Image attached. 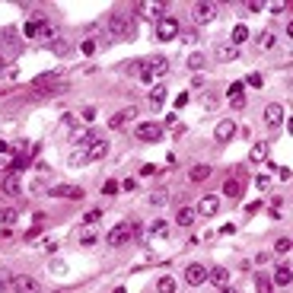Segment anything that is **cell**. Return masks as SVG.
Here are the masks:
<instances>
[{
    "label": "cell",
    "instance_id": "obj_1",
    "mask_svg": "<svg viewBox=\"0 0 293 293\" xmlns=\"http://www.w3.org/2000/svg\"><path fill=\"white\" fill-rule=\"evenodd\" d=\"M134 70L140 74V80H144V83H156V80H162V77L169 74V57H150V61L137 64Z\"/></svg>",
    "mask_w": 293,
    "mask_h": 293
},
{
    "label": "cell",
    "instance_id": "obj_2",
    "mask_svg": "<svg viewBox=\"0 0 293 293\" xmlns=\"http://www.w3.org/2000/svg\"><path fill=\"white\" fill-rule=\"evenodd\" d=\"M137 233H140L137 223H118V226L109 230V245H112V249H121V245H127L137 236Z\"/></svg>",
    "mask_w": 293,
    "mask_h": 293
},
{
    "label": "cell",
    "instance_id": "obj_3",
    "mask_svg": "<svg viewBox=\"0 0 293 293\" xmlns=\"http://www.w3.org/2000/svg\"><path fill=\"white\" fill-rule=\"evenodd\" d=\"M134 134H137V140H144V144H156V140H162L166 127L156 124V121H140V124L134 127Z\"/></svg>",
    "mask_w": 293,
    "mask_h": 293
},
{
    "label": "cell",
    "instance_id": "obj_4",
    "mask_svg": "<svg viewBox=\"0 0 293 293\" xmlns=\"http://www.w3.org/2000/svg\"><path fill=\"white\" fill-rule=\"evenodd\" d=\"M207 268L201 265V262H191L188 268H185V284H188V287H204L207 284Z\"/></svg>",
    "mask_w": 293,
    "mask_h": 293
},
{
    "label": "cell",
    "instance_id": "obj_5",
    "mask_svg": "<svg viewBox=\"0 0 293 293\" xmlns=\"http://www.w3.org/2000/svg\"><path fill=\"white\" fill-rule=\"evenodd\" d=\"M191 16H194V22H214L217 19V4H210V0H201V4H194L191 7Z\"/></svg>",
    "mask_w": 293,
    "mask_h": 293
},
{
    "label": "cell",
    "instance_id": "obj_6",
    "mask_svg": "<svg viewBox=\"0 0 293 293\" xmlns=\"http://www.w3.org/2000/svg\"><path fill=\"white\" fill-rule=\"evenodd\" d=\"M156 39L159 42H172V39H179V22H175L172 16H162L156 22Z\"/></svg>",
    "mask_w": 293,
    "mask_h": 293
},
{
    "label": "cell",
    "instance_id": "obj_7",
    "mask_svg": "<svg viewBox=\"0 0 293 293\" xmlns=\"http://www.w3.org/2000/svg\"><path fill=\"white\" fill-rule=\"evenodd\" d=\"M109 29H112L115 35H131V29H134V19H131V16L115 13V16L109 19Z\"/></svg>",
    "mask_w": 293,
    "mask_h": 293
},
{
    "label": "cell",
    "instance_id": "obj_8",
    "mask_svg": "<svg viewBox=\"0 0 293 293\" xmlns=\"http://www.w3.org/2000/svg\"><path fill=\"white\" fill-rule=\"evenodd\" d=\"M13 290H16V293H39L42 287H39V280H35V277L16 274V277H13Z\"/></svg>",
    "mask_w": 293,
    "mask_h": 293
},
{
    "label": "cell",
    "instance_id": "obj_9",
    "mask_svg": "<svg viewBox=\"0 0 293 293\" xmlns=\"http://www.w3.org/2000/svg\"><path fill=\"white\" fill-rule=\"evenodd\" d=\"M194 210H198L201 217H214L217 210H220V198H217V194H204L201 201H198V207H194Z\"/></svg>",
    "mask_w": 293,
    "mask_h": 293
},
{
    "label": "cell",
    "instance_id": "obj_10",
    "mask_svg": "<svg viewBox=\"0 0 293 293\" xmlns=\"http://www.w3.org/2000/svg\"><path fill=\"white\" fill-rule=\"evenodd\" d=\"M35 42L39 45H51V42H57V29L51 26V22H39V35H35Z\"/></svg>",
    "mask_w": 293,
    "mask_h": 293
},
{
    "label": "cell",
    "instance_id": "obj_11",
    "mask_svg": "<svg viewBox=\"0 0 293 293\" xmlns=\"http://www.w3.org/2000/svg\"><path fill=\"white\" fill-rule=\"evenodd\" d=\"M233 134H236V121H230V118L217 121V131H214V137L220 140V144H226V140H233Z\"/></svg>",
    "mask_w": 293,
    "mask_h": 293
},
{
    "label": "cell",
    "instance_id": "obj_12",
    "mask_svg": "<svg viewBox=\"0 0 293 293\" xmlns=\"http://www.w3.org/2000/svg\"><path fill=\"white\" fill-rule=\"evenodd\" d=\"M271 280H274L277 287H290V284H293V268H290V265H277L274 274H271Z\"/></svg>",
    "mask_w": 293,
    "mask_h": 293
},
{
    "label": "cell",
    "instance_id": "obj_13",
    "mask_svg": "<svg viewBox=\"0 0 293 293\" xmlns=\"http://www.w3.org/2000/svg\"><path fill=\"white\" fill-rule=\"evenodd\" d=\"M105 153H109V140L99 137L96 144H92V147L86 150V159H89V162H96V159H105Z\"/></svg>",
    "mask_w": 293,
    "mask_h": 293
},
{
    "label": "cell",
    "instance_id": "obj_14",
    "mask_svg": "<svg viewBox=\"0 0 293 293\" xmlns=\"http://www.w3.org/2000/svg\"><path fill=\"white\" fill-rule=\"evenodd\" d=\"M134 115H137V109H121L118 115H112V118H109V127H112V131H118V127H124L127 121L134 118Z\"/></svg>",
    "mask_w": 293,
    "mask_h": 293
},
{
    "label": "cell",
    "instance_id": "obj_15",
    "mask_svg": "<svg viewBox=\"0 0 293 293\" xmlns=\"http://www.w3.org/2000/svg\"><path fill=\"white\" fill-rule=\"evenodd\" d=\"M280 121H284V105H268V109H265V124L277 127Z\"/></svg>",
    "mask_w": 293,
    "mask_h": 293
},
{
    "label": "cell",
    "instance_id": "obj_16",
    "mask_svg": "<svg viewBox=\"0 0 293 293\" xmlns=\"http://www.w3.org/2000/svg\"><path fill=\"white\" fill-rule=\"evenodd\" d=\"M207 280H210V284H214V287L220 290V287H226V284H230V271H226V268H220V265H217V268H210Z\"/></svg>",
    "mask_w": 293,
    "mask_h": 293
},
{
    "label": "cell",
    "instance_id": "obj_17",
    "mask_svg": "<svg viewBox=\"0 0 293 293\" xmlns=\"http://www.w3.org/2000/svg\"><path fill=\"white\" fill-rule=\"evenodd\" d=\"M249 26H245V22H239V26H233V32H230V45H236V48H239V45L242 42H249Z\"/></svg>",
    "mask_w": 293,
    "mask_h": 293
},
{
    "label": "cell",
    "instance_id": "obj_18",
    "mask_svg": "<svg viewBox=\"0 0 293 293\" xmlns=\"http://www.w3.org/2000/svg\"><path fill=\"white\" fill-rule=\"evenodd\" d=\"M150 105H153V109H162V105H166V83H156L150 89Z\"/></svg>",
    "mask_w": 293,
    "mask_h": 293
},
{
    "label": "cell",
    "instance_id": "obj_19",
    "mask_svg": "<svg viewBox=\"0 0 293 293\" xmlns=\"http://www.w3.org/2000/svg\"><path fill=\"white\" fill-rule=\"evenodd\" d=\"M137 13H144V16H159L166 13V4H137Z\"/></svg>",
    "mask_w": 293,
    "mask_h": 293
},
{
    "label": "cell",
    "instance_id": "obj_20",
    "mask_svg": "<svg viewBox=\"0 0 293 293\" xmlns=\"http://www.w3.org/2000/svg\"><path fill=\"white\" fill-rule=\"evenodd\" d=\"M22 188H19V175L16 172H10L7 179H4V194H10V198H16Z\"/></svg>",
    "mask_w": 293,
    "mask_h": 293
},
{
    "label": "cell",
    "instance_id": "obj_21",
    "mask_svg": "<svg viewBox=\"0 0 293 293\" xmlns=\"http://www.w3.org/2000/svg\"><path fill=\"white\" fill-rule=\"evenodd\" d=\"M217 57H220V61H236V57H239V48H236V45H217Z\"/></svg>",
    "mask_w": 293,
    "mask_h": 293
},
{
    "label": "cell",
    "instance_id": "obj_22",
    "mask_svg": "<svg viewBox=\"0 0 293 293\" xmlns=\"http://www.w3.org/2000/svg\"><path fill=\"white\" fill-rule=\"evenodd\" d=\"M249 159H252V162H268V140H258V144L252 147Z\"/></svg>",
    "mask_w": 293,
    "mask_h": 293
},
{
    "label": "cell",
    "instance_id": "obj_23",
    "mask_svg": "<svg viewBox=\"0 0 293 293\" xmlns=\"http://www.w3.org/2000/svg\"><path fill=\"white\" fill-rule=\"evenodd\" d=\"M242 188H245V185H242L239 179H226V182H223V194H226V198H242Z\"/></svg>",
    "mask_w": 293,
    "mask_h": 293
},
{
    "label": "cell",
    "instance_id": "obj_24",
    "mask_svg": "<svg viewBox=\"0 0 293 293\" xmlns=\"http://www.w3.org/2000/svg\"><path fill=\"white\" fill-rule=\"evenodd\" d=\"M175 223L188 230V226L194 223V210H191V207H179V214H175Z\"/></svg>",
    "mask_w": 293,
    "mask_h": 293
},
{
    "label": "cell",
    "instance_id": "obj_25",
    "mask_svg": "<svg viewBox=\"0 0 293 293\" xmlns=\"http://www.w3.org/2000/svg\"><path fill=\"white\" fill-rule=\"evenodd\" d=\"M188 179H191V182H207V179H210V166H204V162H201V166H191Z\"/></svg>",
    "mask_w": 293,
    "mask_h": 293
},
{
    "label": "cell",
    "instance_id": "obj_26",
    "mask_svg": "<svg viewBox=\"0 0 293 293\" xmlns=\"http://www.w3.org/2000/svg\"><path fill=\"white\" fill-rule=\"evenodd\" d=\"M274 42H277V39H274V32H262L258 39H255V45H258V51H271V48H274Z\"/></svg>",
    "mask_w": 293,
    "mask_h": 293
},
{
    "label": "cell",
    "instance_id": "obj_27",
    "mask_svg": "<svg viewBox=\"0 0 293 293\" xmlns=\"http://www.w3.org/2000/svg\"><path fill=\"white\" fill-rule=\"evenodd\" d=\"M255 287H258V293H271L274 290V280L268 274H255Z\"/></svg>",
    "mask_w": 293,
    "mask_h": 293
},
{
    "label": "cell",
    "instance_id": "obj_28",
    "mask_svg": "<svg viewBox=\"0 0 293 293\" xmlns=\"http://www.w3.org/2000/svg\"><path fill=\"white\" fill-rule=\"evenodd\" d=\"M242 89H245V83H242V80H236V83H230V89H226L230 102H239V99H245V96H242Z\"/></svg>",
    "mask_w": 293,
    "mask_h": 293
},
{
    "label": "cell",
    "instance_id": "obj_29",
    "mask_svg": "<svg viewBox=\"0 0 293 293\" xmlns=\"http://www.w3.org/2000/svg\"><path fill=\"white\" fill-rule=\"evenodd\" d=\"M13 277H16V274H10L7 265H0V293H4L7 287H13Z\"/></svg>",
    "mask_w": 293,
    "mask_h": 293
},
{
    "label": "cell",
    "instance_id": "obj_30",
    "mask_svg": "<svg viewBox=\"0 0 293 293\" xmlns=\"http://www.w3.org/2000/svg\"><path fill=\"white\" fill-rule=\"evenodd\" d=\"M16 220H19V214H16V210H0V223H4V230L16 226Z\"/></svg>",
    "mask_w": 293,
    "mask_h": 293
},
{
    "label": "cell",
    "instance_id": "obj_31",
    "mask_svg": "<svg viewBox=\"0 0 293 293\" xmlns=\"http://www.w3.org/2000/svg\"><path fill=\"white\" fill-rule=\"evenodd\" d=\"M166 233H169L166 220H153V223H150V236H166Z\"/></svg>",
    "mask_w": 293,
    "mask_h": 293
},
{
    "label": "cell",
    "instance_id": "obj_32",
    "mask_svg": "<svg viewBox=\"0 0 293 293\" xmlns=\"http://www.w3.org/2000/svg\"><path fill=\"white\" fill-rule=\"evenodd\" d=\"M51 194H57V198H83L80 188H67V185H64V188H51Z\"/></svg>",
    "mask_w": 293,
    "mask_h": 293
},
{
    "label": "cell",
    "instance_id": "obj_33",
    "mask_svg": "<svg viewBox=\"0 0 293 293\" xmlns=\"http://www.w3.org/2000/svg\"><path fill=\"white\" fill-rule=\"evenodd\" d=\"M156 290H159V293H175V280H172V277H159V280H156Z\"/></svg>",
    "mask_w": 293,
    "mask_h": 293
},
{
    "label": "cell",
    "instance_id": "obj_34",
    "mask_svg": "<svg viewBox=\"0 0 293 293\" xmlns=\"http://www.w3.org/2000/svg\"><path fill=\"white\" fill-rule=\"evenodd\" d=\"M99 220H102V210H99V207H92V210H86V214H83V223H86V226L99 223Z\"/></svg>",
    "mask_w": 293,
    "mask_h": 293
},
{
    "label": "cell",
    "instance_id": "obj_35",
    "mask_svg": "<svg viewBox=\"0 0 293 293\" xmlns=\"http://www.w3.org/2000/svg\"><path fill=\"white\" fill-rule=\"evenodd\" d=\"M39 22H42V19H29L26 29H22V35H26V39H35V35H39Z\"/></svg>",
    "mask_w": 293,
    "mask_h": 293
},
{
    "label": "cell",
    "instance_id": "obj_36",
    "mask_svg": "<svg viewBox=\"0 0 293 293\" xmlns=\"http://www.w3.org/2000/svg\"><path fill=\"white\" fill-rule=\"evenodd\" d=\"M290 249H293V239H287V236H280V239L274 242V252H280V255L290 252Z\"/></svg>",
    "mask_w": 293,
    "mask_h": 293
},
{
    "label": "cell",
    "instance_id": "obj_37",
    "mask_svg": "<svg viewBox=\"0 0 293 293\" xmlns=\"http://www.w3.org/2000/svg\"><path fill=\"white\" fill-rule=\"evenodd\" d=\"M96 239H99L96 233H92V230H86L83 236H80V245H86V249H89V245H96Z\"/></svg>",
    "mask_w": 293,
    "mask_h": 293
},
{
    "label": "cell",
    "instance_id": "obj_38",
    "mask_svg": "<svg viewBox=\"0 0 293 293\" xmlns=\"http://www.w3.org/2000/svg\"><path fill=\"white\" fill-rule=\"evenodd\" d=\"M0 35H4V42H7V45H19V35H16V29H4Z\"/></svg>",
    "mask_w": 293,
    "mask_h": 293
},
{
    "label": "cell",
    "instance_id": "obj_39",
    "mask_svg": "<svg viewBox=\"0 0 293 293\" xmlns=\"http://www.w3.org/2000/svg\"><path fill=\"white\" fill-rule=\"evenodd\" d=\"M118 188H121V185L115 182V179H109V182L102 185V194H118Z\"/></svg>",
    "mask_w": 293,
    "mask_h": 293
},
{
    "label": "cell",
    "instance_id": "obj_40",
    "mask_svg": "<svg viewBox=\"0 0 293 293\" xmlns=\"http://www.w3.org/2000/svg\"><path fill=\"white\" fill-rule=\"evenodd\" d=\"M245 83L255 86V89H262V86H265V80H262V74H249V77H245Z\"/></svg>",
    "mask_w": 293,
    "mask_h": 293
},
{
    "label": "cell",
    "instance_id": "obj_41",
    "mask_svg": "<svg viewBox=\"0 0 293 293\" xmlns=\"http://www.w3.org/2000/svg\"><path fill=\"white\" fill-rule=\"evenodd\" d=\"M26 166H29V156H22V153H19V156H13V172L26 169Z\"/></svg>",
    "mask_w": 293,
    "mask_h": 293
},
{
    "label": "cell",
    "instance_id": "obj_42",
    "mask_svg": "<svg viewBox=\"0 0 293 293\" xmlns=\"http://www.w3.org/2000/svg\"><path fill=\"white\" fill-rule=\"evenodd\" d=\"M70 162H74V166H83V162H86V150H74V156H70Z\"/></svg>",
    "mask_w": 293,
    "mask_h": 293
},
{
    "label": "cell",
    "instance_id": "obj_43",
    "mask_svg": "<svg viewBox=\"0 0 293 293\" xmlns=\"http://www.w3.org/2000/svg\"><path fill=\"white\" fill-rule=\"evenodd\" d=\"M80 48H83V54H86V57H92V54H96V42H92V39H86L83 45H80Z\"/></svg>",
    "mask_w": 293,
    "mask_h": 293
},
{
    "label": "cell",
    "instance_id": "obj_44",
    "mask_svg": "<svg viewBox=\"0 0 293 293\" xmlns=\"http://www.w3.org/2000/svg\"><path fill=\"white\" fill-rule=\"evenodd\" d=\"M188 67H194V70H198V67H204V54H198V51H194V54L188 57Z\"/></svg>",
    "mask_w": 293,
    "mask_h": 293
},
{
    "label": "cell",
    "instance_id": "obj_45",
    "mask_svg": "<svg viewBox=\"0 0 293 293\" xmlns=\"http://www.w3.org/2000/svg\"><path fill=\"white\" fill-rule=\"evenodd\" d=\"M188 92H179V96H175V109H185V105H188Z\"/></svg>",
    "mask_w": 293,
    "mask_h": 293
},
{
    "label": "cell",
    "instance_id": "obj_46",
    "mask_svg": "<svg viewBox=\"0 0 293 293\" xmlns=\"http://www.w3.org/2000/svg\"><path fill=\"white\" fill-rule=\"evenodd\" d=\"M268 185H271V182H268V175H255V188H268Z\"/></svg>",
    "mask_w": 293,
    "mask_h": 293
},
{
    "label": "cell",
    "instance_id": "obj_47",
    "mask_svg": "<svg viewBox=\"0 0 293 293\" xmlns=\"http://www.w3.org/2000/svg\"><path fill=\"white\" fill-rule=\"evenodd\" d=\"M245 7H249L252 13H262V10H265V4H262V0H249V4H245Z\"/></svg>",
    "mask_w": 293,
    "mask_h": 293
},
{
    "label": "cell",
    "instance_id": "obj_48",
    "mask_svg": "<svg viewBox=\"0 0 293 293\" xmlns=\"http://www.w3.org/2000/svg\"><path fill=\"white\" fill-rule=\"evenodd\" d=\"M166 198H169V191H156L153 198H150V201H153V204H162V201H166Z\"/></svg>",
    "mask_w": 293,
    "mask_h": 293
},
{
    "label": "cell",
    "instance_id": "obj_49",
    "mask_svg": "<svg viewBox=\"0 0 293 293\" xmlns=\"http://www.w3.org/2000/svg\"><path fill=\"white\" fill-rule=\"evenodd\" d=\"M92 118H96V109H92V105H86V109H83V121H92Z\"/></svg>",
    "mask_w": 293,
    "mask_h": 293
},
{
    "label": "cell",
    "instance_id": "obj_50",
    "mask_svg": "<svg viewBox=\"0 0 293 293\" xmlns=\"http://www.w3.org/2000/svg\"><path fill=\"white\" fill-rule=\"evenodd\" d=\"M67 48H70L67 42H54V51H57V54H67Z\"/></svg>",
    "mask_w": 293,
    "mask_h": 293
},
{
    "label": "cell",
    "instance_id": "obj_51",
    "mask_svg": "<svg viewBox=\"0 0 293 293\" xmlns=\"http://www.w3.org/2000/svg\"><path fill=\"white\" fill-rule=\"evenodd\" d=\"M121 188H124V191H134V188H137V182H134V179H124V182H121Z\"/></svg>",
    "mask_w": 293,
    "mask_h": 293
},
{
    "label": "cell",
    "instance_id": "obj_52",
    "mask_svg": "<svg viewBox=\"0 0 293 293\" xmlns=\"http://www.w3.org/2000/svg\"><path fill=\"white\" fill-rule=\"evenodd\" d=\"M271 7V13H280V10H287V4H280V0H274V4H268Z\"/></svg>",
    "mask_w": 293,
    "mask_h": 293
},
{
    "label": "cell",
    "instance_id": "obj_53",
    "mask_svg": "<svg viewBox=\"0 0 293 293\" xmlns=\"http://www.w3.org/2000/svg\"><path fill=\"white\" fill-rule=\"evenodd\" d=\"M220 233H223V236H233V233H236V226H233V223H223V226H220Z\"/></svg>",
    "mask_w": 293,
    "mask_h": 293
},
{
    "label": "cell",
    "instance_id": "obj_54",
    "mask_svg": "<svg viewBox=\"0 0 293 293\" xmlns=\"http://www.w3.org/2000/svg\"><path fill=\"white\" fill-rule=\"evenodd\" d=\"M217 293H239V290H236V287H233V284H226V287H220Z\"/></svg>",
    "mask_w": 293,
    "mask_h": 293
},
{
    "label": "cell",
    "instance_id": "obj_55",
    "mask_svg": "<svg viewBox=\"0 0 293 293\" xmlns=\"http://www.w3.org/2000/svg\"><path fill=\"white\" fill-rule=\"evenodd\" d=\"M287 131H290V134H293V118H287Z\"/></svg>",
    "mask_w": 293,
    "mask_h": 293
},
{
    "label": "cell",
    "instance_id": "obj_56",
    "mask_svg": "<svg viewBox=\"0 0 293 293\" xmlns=\"http://www.w3.org/2000/svg\"><path fill=\"white\" fill-rule=\"evenodd\" d=\"M287 35H290V39H293V19H290V26H287Z\"/></svg>",
    "mask_w": 293,
    "mask_h": 293
},
{
    "label": "cell",
    "instance_id": "obj_57",
    "mask_svg": "<svg viewBox=\"0 0 293 293\" xmlns=\"http://www.w3.org/2000/svg\"><path fill=\"white\" fill-rule=\"evenodd\" d=\"M0 70H4V54H0Z\"/></svg>",
    "mask_w": 293,
    "mask_h": 293
},
{
    "label": "cell",
    "instance_id": "obj_58",
    "mask_svg": "<svg viewBox=\"0 0 293 293\" xmlns=\"http://www.w3.org/2000/svg\"><path fill=\"white\" fill-rule=\"evenodd\" d=\"M0 169H4V159H0Z\"/></svg>",
    "mask_w": 293,
    "mask_h": 293
}]
</instances>
